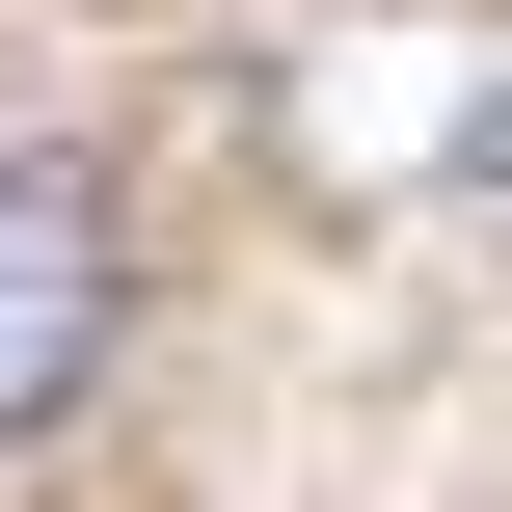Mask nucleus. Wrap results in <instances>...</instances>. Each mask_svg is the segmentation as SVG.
Segmentation results:
<instances>
[{
  "mask_svg": "<svg viewBox=\"0 0 512 512\" xmlns=\"http://www.w3.org/2000/svg\"><path fill=\"white\" fill-rule=\"evenodd\" d=\"M108 297H135L108 162H81V135H0V432H54V405L108 378Z\"/></svg>",
  "mask_w": 512,
  "mask_h": 512,
  "instance_id": "nucleus-1",
  "label": "nucleus"
},
{
  "mask_svg": "<svg viewBox=\"0 0 512 512\" xmlns=\"http://www.w3.org/2000/svg\"><path fill=\"white\" fill-rule=\"evenodd\" d=\"M297 108H324V135H378L351 189H459V216H512V54H432V27H324V54H297Z\"/></svg>",
  "mask_w": 512,
  "mask_h": 512,
  "instance_id": "nucleus-2",
  "label": "nucleus"
}]
</instances>
